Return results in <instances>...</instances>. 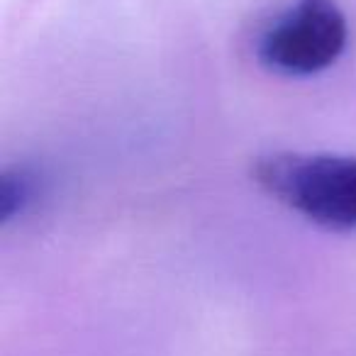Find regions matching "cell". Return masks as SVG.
<instances>
[{"label":"cell","instance_id":"obj_2","mask_svg":"<svg viewBox=\"0 0 356 356\" xmlns=\"http://www.w3.org/2000/svg\"><path fill=\"white\" fill-rule=\"evenodd\" d=\"M349 44V22L334 0H296L257 44L266 69L283 76H315L339 61Z\"/></svg>","mask_w":356,"mask_h":356},{"label":"cell","instance_id":"obj_1","mask_svg":"<svg viewBox=\"0 0 356 356\" xmlns=\"http://www.w3.org/2000/svg\"><path fill=\"white\" fill-rule=\"evenodd\" d=\"M254 184L307 222L330 232L356 229V156L276 152L252 163Z\"/></svg>","mask_w":356,"mask_h":356},{"label":"cell","instance_id":"obj_3","mask_svg":"<svg viewBox=\"0 0 356 356\" xmlns=\"http://www.w3.org/2000/svg\"><path fill=\"white\" fill-rule=\"evenodd\" d=\"M35 200V178L25 168H8L0 178V222L8 225Z\"/></svg>","mask_w":356,"mask_h":356}]
</instances>
